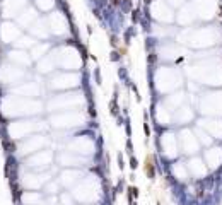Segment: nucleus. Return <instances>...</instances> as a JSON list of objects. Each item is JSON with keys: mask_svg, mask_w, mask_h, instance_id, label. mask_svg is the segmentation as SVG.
Masks as SVG:
<instances>
[{"mask_svg": "<svg viewBox=\"0 0 222 205\" xmlns=\"http://www.w3.org/2000/svg\"><path fill=\"white\" fill-rule=\"evenodd\" d=\"M145 171H147L149 178H154V166H152V157H147V162H145Z\"/></svg>", "mask_w": 222, "mask_h": 205, "instance_id": "1", "label": "nucleus"}]
</instances>
